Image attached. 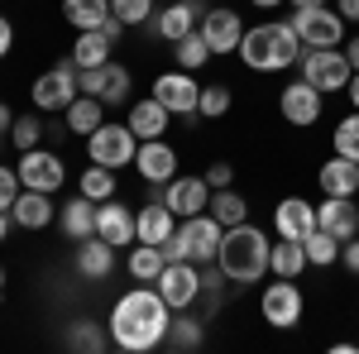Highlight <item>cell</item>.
I'll return each mask as SVG.
<instances>
[{"mask_svg":"<svg viewBox=\"0 0 359 354\" xmlns=\"http://www.w3.org/2000/svg\"><path fill=\"white\" fill-rule=\"evenodd\" d=\"M273 230L283 240H306L316 230V206L302 201V196H283L273 206Z\"/></svg>","mask_w":359,"mask_h":354,"instance_id":"cell-20","label":"cell"},{"mask_svg":"<svg viewBox=\"0 0 359 354\" xmlns=\"http://www.w3.org/2000/svg\"><path fill=\"white\" fill-rule=\"evenodd\" d=\"M15 172H20V187H29V191H57L62 177H67V168H62V158L53 149H25Z\"/></svg>","mask_w":359,"mask_h":354,"instance_id":"cell-12","label":"cell"},{"mask_svg":"<svg viewBox=\"0 0 359 354\" xmlns=\"http://www.w3.org/2000/svg\"><path fill=\"white\" fill-rule=\"evenodd\" d=\"M302 249H306V264H311V268H331V264H340V240H335L331 230H321V225L302 240Z\"/></svg>","mask_w":359,"mask_h":354,"instance_id":"cell-34","label":"cell"},{"mask_svg":"<svg viewBox=\"0 0 359 354\" xmlns=\"http://www.w3.org/2000/svg\"><path fill=\"white\" fill-rule=\"evenodd\" d=\"M292 10H316V5H331V0H287Z\"/></svg>","mask_w":359,"mask_h":354,"instance_id":"cell-51","label":"cell"},{"mask_svg":"<svg viewBox=\"0 0 359 354\" xmlns=\"http://www.w3.org/2000/svg\"><path fill=\"white\" fill-rule=\"evenodd\" d=\"M106 345H111V335H106V330L96 326V321H72V326H67V350H106Z\"/></svg>","mask_w":359,"mask_h":354,"instance_id":"cell-39","label":"cell"},{"mask_svg":"<svg viewBox=\"0 0 359 354\" xmlns=\"http://www.w3.org/2000/svg\"><path fill=\"white\" fill-rule=\"evenodd\" d=\"M196 29H201V39L211 43V53H235V48H240V39H245V20H240L235 10H225V5L206 10Z\"/></svg>","mask_w":359,"mask_h":354,"instance_id":"cell-15","label":"cell"},{"mask_svg":"<svg viewBox=\"0 0 359 354\" xmlns=\"http://www.w3.org/2000/svg\"><path fill=\"white\" fill-rule=\"evenodd\" d=\"M206 211L230 230V225H245V220H249V201L235 187H221V191H211V206H206Z\"/></svg>","mask_w":359,"mask_h":354,"instance_id":"cell-33","label":"cell"},{"mask_svg":"<svg viewBox=\"0 0 359 354\" xmlns=\"http://www.w3.org/2000/svg\"><path fill=\"white\" fill-rule=\"evenodd\" d=\"M0 297H5V268H0Z\"/></svg>","mask_w":359,"mask_h":354,"instance_id":"cell-55","label":"cell"},{"mask_svg":"<svg viewBox=\"0 0 359 354\" xmlns=\"http://www.w3.org/2000/svg\"><path fill=\"white\" fill-rule=\"evenodd\" d=\"M135 168H139V177H144L149 187H163V182L177 177V149L163 144V139H139Z\"/></svg>","mask_w":359,"mask_h":354,"instance_id":"cell-14","label":"cell"},{"mask_svg":"<svg viewBox=\"0 0 359 354\" xmlns=\"http://www.w3.org/2000/svg\"><path fill=\"white\" fill-rule=\"evenodd\" d=\"M29 96H34L39 110H67L77 96H82V86H77V62L67 57V62H53L48 72H39Z\"/></svg>","mask_w":359,"mask_h":354,"instance_id":"cell-6","label":"cell"},{"mask_svg":"<svg viewBox=\"0 0 359 354\" xmlns=\"http://www.w3.org/2000/svg\"><path fill=\"white\" fill-rule=\"evenodd\" d=\"M10 125H15V115H10V106H0V130L10 135Z\"/></svg>","mask_w":359,"mask_h":354,"instance_id":"cell-53","label":"cell"},{"mask_svg":"<svg viewBox=\"0 0 359 354\" xmlns=\"http://www.w3.org/2000/svg\"><path fill=\"white\" fill-rule=\"evenodd\" d=\"M154 96L163 101L172 115H196V101H201V86L192 82V72H163V77H154Z\"/></svg>","mask_w":359,"mask_h":354,"instance_id":"cell-17","label":"cell"},{"mask_svg":"<svg viewBox=\"0 0 359 354\" xmlns=\"http://www.w3.org/2000/svg\"><path fill=\"white\" fill-rule=\"evenodd\" d=\"M10 225H15V216H10V211H0V245H5V235H10Z\"/></svg>","mask_w":359,"mask_h":354,"instance_id":"cell-52","label":"cell"},{"mask_svg":"<svg viewBox=\"0 0 359 354\" xmlns=\"http://www.w3.org/2000/svg\"><path fill=\"white\" fill-rule=\"evenodd\" d=\"M77 191H82V196H91V201H111V196H115V168L91 163L82 172V182H77Z\"/></svg>","mask_w":359,"mask_h":354,"instance_id":"cell-37","label":"cell"},{"mask_svg":"<svg viewBox=\"0 0 359 354\" xmlns=\"http://www.w3.org/2000/svg\"><path fill=\"white\" fill-rule=\"evenodd\" d=\"M302 268H311L302 240H283V235H278V245L269 249V273H273V278H302Z\"/></svg>","mask_w":359,"mask_h":354,"instance_id":"cell-29","label":"cell"},{"mask_svg":"<svg viewBox=\"0 0 359 354\" xmlns=\"http://www.w3.org/2000/svg\"><path fill=\"white\" fill-rule=\"evenodd\" d=\"M230 106H235V96H230V86H201V101H196V115H206V120H221V115H230Z\"/></svg>","mask_w":359,"mask_h":354,"instance_id":"cell-40","label":"cell"},{"mask_svg":"<svg viewBox=\"0 0 359 354\" xmlns=\"http://www.w3.org/2000/svg\"><path fill=\"white\" fill-rule=\"evenodd\" d=\"M154 287L163 292V301L172 311H187L196 297H201V268L192 259H177V264H163V273L154 278Z\"/></svg>","mask_w":359,"mask_h":354,"instance_id":"cell-10","label":"cell"},{"mask_svg":"<svg viewBox=\"0 0 359 354\" xmlns=\"http://www.w3.org/2000/svg\"><path fill=\"white\" fill-rule=\"evenodd\" d=\"M340 48H345V57H350V67L359 72V39H350V43H340Z\"/></svg>","mask_w":359,"mask_h":354,"instance_id":"cell-49","label":"cell"},{"mask_svg":"<svg viewBox=\"0 0 359 354\" xmlns=\"http://www.w3.org/2000/svg\"><path fill=\"white\" fill-rule=\"evenodd\" d=\"M10 216L20 230H43V225H53V191H20L15 196V206H10Z\"/></svg>","mask_w":359,"mask_h":354,"instance_id":"cell-23","label":"cell"},{"mask_svg":"<svg viewBox=\"0 0 359 354\" xmlns=\"http://www.w3.org/2000/svg\"><path fill=\"white\" fill-rule=\"evenodd\" d=\"M77 86H82V96H96L106 106H125L135 91V77L120 62H101V67H77Z\"/></svg>","mask_w":359,"mask_h":354,"instance_id":"cell-7","label":"cell"},{"mask_svg":"<svg viewBox=\"0 0 359 354\" xmlns=\"http://www.w3.org/2000/svg\"><path fill=\"white\" fill-rule=\"evenodd\" d=\"M230 182H235V168H230V163H211V168H206V187H211V191L230 187Z\"/></svg>","mask_w":359,"mask_h":354,"instance_id":"cell-44","label":"cell"},{"mask_svg":"<svg viewBox=\"0 0 359 354\" xmlns=\"http://www.w3.org/2000/svg\"><path fill=\"white\" fill-rule=\"evenodd\" d=\"M111 15H120L125 25L135 29L144 20H154V0H111Z\"/></svg>","mask_w":359,"mask_h":354,"instance_id":"cell-42","label":"cell"},{"mask_svg":"<svg viewBox=\"0 0 359 354\" xmlns=\"http://www.w3.org/2000/svg\"><path fill=\"white\" fill-rule=\"evenodd\" d=\"M235 53L245 57V67L254 72H283V67H292V62H302V39H297V29L287 25V20H273V25H254L245 29V39H240V48Z\"/></svg>","mask_w":359,"mask_h":354,"instance_id":"cell-2","label":"cell"},{"mask_svg":"<svg viewBox=\"0 0 359 354\" xmlns=\"http://www.w3.org/2000/svg\"><path fill=\"white\" fill-rule=\"evenodd\" d=\"M57 225H62V235L77 245V240H91L96 235V201L91 196H72V201H62V211H57Z\"/></svg>","mask_w":359,"mask_h":354,"instance_id":"cell-22","label":"cell"},{"mask_svg":"<svg viewBox=\"0 0 359 354\" xmlns=\"http://www.w3.org/2000/svg\"><path fill=\"white\" fill-rule=\"evenodd\" d=\"M10 139H15V149H20V154H25V149H39V139H43L39 115H20V120L10 125Z\"/></svg>","mask_w":359,"mask_h":354,"instance_id":"cell-41","label":"cell"},{"mask_svg":"<svg viewBox=\"0 0 359 354\" xmlns=\"http://www.w3.org/2000/svg\"><path fill=\"white\" fill-rule=\"evenodd\" d=\"M287 25L297 29L302 48H340V43H345V20H340V10H331V5L292 10V20H287Z\"/></svg>","mask_w":359,"mask_h":354,"instance_id":"cell-5","label":"cell"},{"mask_svg":"<svg viewBox=\"0 0 359 354\" xmlns=\"http://www.w3.org/2000/svg\"><path fill=\"white\" fill-rule=\"evenodd\" d=\"M269 249H273V240L259 230V225H230L221 235V254H216V264H221L225 282H259L264 273H269Z\"/></svg>","mask_w":359,"mask_h":354,"instance_id":"cell-3","label":"cell"},{"mask_svg":"<svg viewBox=\"0 0 359 354\" xmlns=\"http://www.w3.org/2000/svg\"><path fill=\"white\" fill-rule=\"evenodd\" d=\"M345 96H350V106L359 110V72H355V77H350V86H345Z\"/></svg>","mask_w":359,"mask_h":354,"instance_id":"cell-50","label":"cell"},{"mask_svg":"<svg viewBox=\"0 0 359 354\" xmlns=\"http://www.w3.org/2000/svg\"><path fill=\"white\" fill-rule=\"evenodd\" d=\"M163 245H144L139 240L135 249H130V278H139V282H154L158 273H163Z\"/></svg>","mask_w":359,"mask_h":354,"instance_id":"cell-35","label":"cell"},{"mask_svg":"<svg viewBox=\"0 0 359 354\" xmlns=\"http://www.w3.org/2000/svg\"><path fill=\"white\" fill-rule=\"evenodd\" d=\"M139 154V135L130 130V125H101V130H91L86 135V158L101 168H130Z\"/></svg>","mask_w":359,"mask_h":354,"instance_id":"cell-4","label":"cell"},{"mask_svg":"<svg viewBox=\"0 0 359 354\" xmlns=\"http://www.w3.org/2000/svg\"><path fill=\"white\" fill-rule=\"evenodd\" d=\"M163 345L168 350H201V345H206V321H201V316H172Z\"/></svg>","mask_w":359,"mask_h":354,"instance_id":"cell-31","label":"cell"},{"mask_svg":"<svg viewBox=\"0 0 359 354\" xmlns=\"http://www.w3.org/2000/svg\"><path fill=\"white\" fill-rule=\"evenodd\" d=\"M321 101H326V91H316V86L302 77V82L283 86V96H278V110H283V120H287V125L306 130V125H316V120H321Z\"/></svg>","mask_w":359,"mask_h":354,"instance_id":"cell-13","label":"cell"},{"mask_svg":"<svg viewBox=\"0 0 359 354\" xmlns=\"http://www.w3.org/2000/svg\"><path fill=\"white\" fill-rule=\"evenodd\" d=\"M254 5H259V10H278L283 0H254Z\"/></svg>","mask_w":359,"mask_h":354,"instance_id":"cell-54","label":"cell"},{"mask_svg":"<svg viewBox=\"0 0 359 354\" xmlns=\"http://www.w3.org/2000/svg\"><path fill=\"white\" fill-rule=\"evenodd\" d=\"M0 139H5V130H0Z\"/></svg>","mask_w":359,"mask_h":354,"instance_id":"cell-56","label":"cell"},{"mask_svg":"<svg viewBox=\"0 0 359 354\" xmlns=\"http://www.w3.org/2000/svg\"><path fill=\"white\" fill-rule=\"evenodd\" d=\"M62 120H67V135H91V130H101L106 125V101H96V96H77L72 106L62 110Z\"/></svg>","mask_w":359,"mask_h":354,"instance_id":"cell-28","label":"cell"},{"mask_svg":"<svg viewBox=\"0 0 359 354\" xmlns=\"http://www.w3.org/2000/svg\"><path fill=\"white\" fill-rule=\"evenodd\" d=\"M10 43H15V25H10V20L0 15V57L10 53Z\"/></svg>","mask_w":359,"mask_h":354,"instance_id":"cell-47","label":"cell"},{"mask_svg":"<svg viewBox=\"0 0 359 354\" xmlns=\"http://www.w3.org/2000/svg\"><path fill=\"white\" fill-rule=\"evenodd\" d=\"M62 15H67V25L77 29H101L111 20V0H62Z\"/></svg>","mask_w":359,"mask_h":354,"instance_id":"cell-32","label":"cell"},{"mask_svg":"<svg viewBox=\"0 0 359 354\" xmlns=\"http://www.w3.org/2000/svg\"><path fill=\"white\" fill-rule=\"evenodd\" d=\"M96 235L106 240V245L115 249H125V245H135L139 240V230H135V216H130V206H120V201H96Z\"/></svg>","mask_w":359,"mask_h":354,"instance_id":"cell-19","label":"cell"},{"mask_svg":"<svg viewBox=\"0 0 359 354\" xmlns=\"http://www.w3.org/2000/svg\"><path fill=\"white\" fill-rule=\"evenodd\" d=\"M125 20H120V15H111V20H106V25H101V34H106V39H111V43H120V34H125Z\"/></svg>","mask_w":359,"mask_h":354,"instance_id":"cell-46","label":"cell"},{"mask_svg":"<svg viewBox=\"0 0 359 354\" xmlns=\"http://www.w3.org/2000/svg\"><path fill=\"white\" fill-rule=\"evenodd\" d=\"M168 321H172V306L163 301L158 287H130L125 297L111 306V345L130 354H149L163 345L168 335Z\"/></svg>","mask_w":359,"mask_h":354,"instance_id":"cell-1","label":"cell"},{"mask_svg":"<svg viewBox=\"0 0 359 354\" xmlns=\"http://www.w3.org/2000/svg\"><path fill=\"white\" fill-rule=\"evenodd\" d=\"M259 316L269 321L273 330H292L302 321V292H297V278H278L264 287L259 297Z\"/></svg>","mask_w":359,"mask_h":354,"instance_id":"cell-9","label":"cell"},{"mask_svg":"<svg viewBox=\"0 0 359 354\" xmlns=\"http://www.w3.org/2000/svg\"><path fill=\"white\" fill-rule=\"evenodd\" d=\"M201 15H206L201 0H172L163 10H154V29H158V39L177 43V39H187V34L201 25Z\"/></svg>","mask_w":359,"mask_h":354,"instance_id":"cell-18","label":"cell"},{"mask_svg":"<svg viewBox=\"0 0 359 354\" xmlns=\"http://www.w3.org/2000/svg\"><path fill=\"white\" fill-rule=\"evenodd\" d=\"M340 264H345V273H355V278H359V235L340 245Z\"/></svg>","mask_w":359,"mask_h":354,"instance_id":"cell-45","label":"cell"},{"mask_svg":"<svg viewBox=\"0 0 359 354\" xmlns=\"http://www.w3.org/2000/svg\"><path fill=\"white\" fill-rule=\"evenodd\" d=\"M172 48H177V67H182V72H196V67H206V57H216L211 43L201 39V29H192L187 39H177Z\"/></svg>","mask_w":359,"mask_h":354,"instance_id":"cell-36","label":"cell"},{"mask_svg":"<svg viewBox=\"0 0 359 354\" xmlns=\"http://www.w3.org/2000/svg\"><path fill=\"white\" fill-rule=\"evenodd\" d=\"M135 230H139L144 245H168V240L177 235V216L168 211V201H149L135 216Z\"/></svg>","mask_w":359,"mask_h":354,"instance_id":"cell-26","label":"cell"},{"mask_svg":"<svg viewBox=\"0 0 359 354\" xmlns=\"http://www.w3.org/2000/svg\"><path fill=\"white\" fill-rule=\"evenodd\" d=\"M77 273L82 278H91V282H101V278H111L115 268V245H106L101 235H91V240H77Z\"/></svg>","mask_w":359,"mask_h":354,"instance_id":"cell-25","label":"cell"},{"mask_svg":"<svg viewBox=\"0 0 359 354\" xmlns=\"http://www.w3.org/2000/svg\"><path fill=\"white\" fill-rule=\"evenodd\" d=\"M20 191H25L20 187V172H15V168H0V211H10Z\"/></svg>","mask_w":359,"mask_h":354,"instance_id":"cell-43","label":"cell"},{"mask_svg":"<svg viewBox=\"0 0 359 354\" xmlns=\"http://www.w3.org/2000/svg\"><path fill=\"white\" fill-rule=\"evenodd\" d=\"M331 144H335V154H340V158L359 163V110H350V115L331 130Z\"/></svg>","mask_w":359,"mask_h":354,"instance_id":"cell-38","label":"cell"},{"mask_svg":"<svg viewBox=\"0 0 359 354\" xmlns=\"http://www.w3.org/2000/svg\"><path fill=\"white\" fill-rule=\"evenodd\" d=\"M168 120H172V110L158 101V96H144V101H135L130 106V130H135L139 139H163L168 135Z\"/></svg>","mask_w":359,"mask_h":354,"instance_id":"cell-24","label":"cell"},{"mask_svg":"<svg viewBox=\"0 0 359 354\" xmlns=\"http://www.w3.org/2000/svg\"><path fill=\"white\" fill-rule=\"evenodd\" d=\"M302 77L316 86V91H345L350 77H355V67H350L345 48H340V53H335V48H306L302 53Z\"/></svg>","mask_w":359,"mask_h":354,"instance_id":"cell-8","label":"cell"},{"mask_svg":"<svg viewBox=\"0 0 359 354\" xmlns=\"http://www.w3.org/2000/svg\"><path fill=\"white\" fill-rule=\"evenodd\" d=\"M163 201H168V211L177 220H187V216H206V206H211V187H206V177H172L163 191Z\"/></svg>","mask_w":359,"mask_h":354,"instance_id":"cell-16","label":"cell"},{"mask_svg":"<svg viewBox=\"0 0 359 354\" xmlns=\"http://www.w3.org/2000/svg\"><path fill=\"white\" fill-rule=\"evenodd\" d=\"M111 48H115V43L101 34V29H82L67 57H72L77 67H101V62H111Z\"/></svg>","mask_w":359,"mask_h":354,"instance_id":"cell-30","label":"cell"},{"mask_svg":"<svg viewBox=\"0 0 359 354\" xmlns=\"http://www.w3.org/2000/svg\"><path fill=\"white\" fill-rule=\"evenodd\" d=\"M221 235H225V225L211 216V211H206V216H187L182 225H177V240H182V249H187L192 264H216Z\"/></svg>","mask_w":359,"mask_h":354,"instance_id":"cell-11","label":"cell"},{"mask_svg":"<svg viewBox=\"0 0 359 354\" xmlns=\"http://www.w3.org/2000/svg\"><path fill=\"white\" fill-rule=\"evenodd\" d=\"M335 10H340V20H345V25H350V20L359 25V0H335Z\"/></svg>","mask_w":359,"mask_h":354,"instance_id":"cell-48","label":"cell"},{"mask_svg":"<svg viewBox=\"0 0 359 354\" xmlns=\"http://www.w3.org/2000/svg\"><path fill=\"white\" fill-rule=\"evenodd\" d=\"M316 182H321L326 196H359V163H350V158L335 154L331 163H321Z\"/></svg>","mask_w":359,"mask_h":354,"instance_id":"cell-27","label":"cell"},{"mask_svg":"<svg viewBox=\"0 0 359 354\" xmlns=\"http://www.w3.org/2000/svg\"><path fill=\"white\" fill-rule=\"evenodd\" d=\"M316 225H321V230H331L340 245H345V240H355V235H359V206H355V196H326V201L316 206Z\"/></svg>","mask_w":359,"mask_h":354,"instance_id":"cell-21","label":"cell"}]
</instances>
